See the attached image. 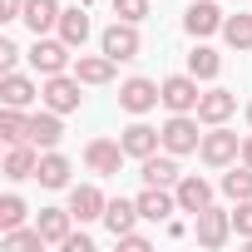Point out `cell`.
<instances>
[{
    "instance_id": "obj_28",
    "label": "cell",
    "mask_w": 252,
    "mask_h": 252,
    "mask_svg": "<svg viewBox=\"0 0 252 252\" xmlns=\"http://www.w3.org/2000/svg\"><path fill=\"white\" fill-rule=\"evenodd\" d=\"M218 69H222V55H218V50L198 45V50L188 55V74H193V79H218Z\"/></svg>"
},
{
    "instance_id": "obj_10",
    "label": "cell",
    "mask_w": 252,
    "mask_h": 252,
    "mask_svg": "<svg viewBox=\"0 0 252 252\" xmlns=\"http://www.w3.org/2000/svg\"><path fill=\"white\" fill-rule=\"evenodd\" d=\"M173 198H178V213H203V208H213V183L208 178H198V173H183L178 178V188H173Z\"/></svg>"
},
{
    "instance_id": "obj_8",
    "label": "cell",
    "mask_w": 252,
    "mask_h": 252,
    "mask_svg": "<svg viewBox=\"0 0 252 252\" xmlns=\"http://www.w3.org/2000/svg\"><path fill=\"white\" fill-rule=\"evenodd\" d=\"M40 99H45V109H55V114H74L79 109V74H50L45 79V89H40Z\"/></svg>"
},
{
    "instance_id": "obj_34",
    "label": "cell",
    "mask_w": 252,
    "mask_h": 252,
    "mask_svg": "<svg viewBox=\"0 0 252 252\" xmlns=\"http://www.w3.org/2000/svg\"><path fill=\"white\" fill-rule=\"evenodd\" d=\"M15 64H20V45H15V40H0V69L10 74Z\"/></svg>"
},
{
    "instance_id": "obj_20",
    "label": "cell",
    "mask_w": 252,
    "mask_h": 252,
    "mask_svg": "<svg viewBox=\"0 0 252 252\" xmlns=\"http://www.w3.org/2000/svg\"><path fill=\"white\" fill-rule=\"evenodd\" d=\"M35 168H40V149L25 139V144H10V154H5V178L10 183H20V178H35Z\"/></svg>"
},
{
    "instance_id": "obj_3",
    "label": "cell",
    "mask_w": 252,
    "mask_h": 252,
    "mask_svg": "<svg viewBox=\"0 0 252 252\" xmlns=\"http://www.w3.org/2000/svg\"><path fill=\"white\" fill-rule=\"evenodd\" d=\"M198 124H203L198 114H173L163 129H158V134H163V149H168V154H178V158H183V154H198V144H203Z\"/></svg>"
},
{
    "instance_id": "obj_27",
    "label": "cell",
    "mask_w": 252,
    "mask_h": 252,
    "mask_svg": "<svg viewBox=\"0 0 252 252\" xmlns=\"http://www.w3.org/2000/svg\"><path fill=\"white\" fill-rule=\"evenodd\" d=\"M0 139H5V144H25L30 139V114L25 109H0Z\"/></svg>"
},
{
    "instance_id": "obj_18",
    "label": "cell",
    "mask_w": 252,
    "mask_h": 252,
    "mask_svg": "<svg viewBox=\"0 0 252 252\" xmlns=\"http://www.w3.org/2000/svg\"><path fill=\"white\" fill-rule=\"evenodd\" d=\"M64 114H55V109H40V114H30V144L45 154V149H55L60 139H64V124H60Z\"/></svg>"
},
{
    "instance_id": "obj_16",
    "label": "cell",
    "mask_w": 252,
    "mask_h": 252,
    "mask_svg": "<svg viewBox=\"0 0 252 252\" xmlns=\"http://www.w3.org/2000/svg\"><path fill=\"white\" fill-rule=\"evenodd\" d=\"M35 94H40V84H35L30 74H20V69L0 74V104H10V109H30Z\"/></svg>"
},
{
    "instance_id": "obj_9",
    "label": "cell",
    "mask_w": 252,
    "mask_h": 252,
    "mask_svg": "<svg viewBox=\"0 0 252 252\" xmlns=\"http://www.w3.org/2000/svg\"><path fill=\"white\" fill-rule=\"evenodd\" d=\"M198 79L193 74H168L163 79V109L168 114H198Z\"/></svg>"
},
{
    "instance_id": "obj_37",
    "label": "cell",
    "mask_w": 252,
    "mask_h": 252,
    "mask_svg": "<svg viewBox=\"0 0 252 252\" xmlns=\"http://www.w3.org/2000/svg\"><path fill=\"white\" fill-rule=\"evenodd\" d=\"M20 15H25V0H0V20H5V25L20 20Z\"/></svg>"
},
{
    "instance_id": "obj_19",
    "label": "cell",
    "mask_w": 252,
    "mask_h": 252,
    "mask_svg": "<svg viewBox=\"0 0 252 252\" xmlns=\"http://www.w3.org/2000/svg\"><path fill=\"white\" fill-rule=\"evenodd\" d=\"M35 227L45 232V242H50V247H64V237L74 232V213H69V208H40Z\"/></svg>"
},
{
    "instance_id": "obj_36",
    "label": "cell",
    "mask_w": 252,
    "mask_h": 252,
    "mask_svg": "<svg viewBox=\"0 0 252 252\" xmlns=\"http://www.w3.org/2000/svg\"><path fill=\"white\" fill-rule=\"evenodd\" d=\"M60 252H94V237H89V232H69Z\"/></svg>"
},
{
    "instance_id": "obj_39",
    "label": "cell",
    "mask_w": 252,
    "mask_h": 252,
    "mask_svg": "<svg viewBox=\"0 0 252 252\" xmlns=\"http://www.w3.org/2000/svg\"><path fill=\"white\" fill-rule=\"evenodd\" d=\"M247 124H252V104H247Z\"/></svg>"
},
{
    "instance_id": "obj_14",
    "label": "cell",
    "mask_w": 252,
    "mask_h": 252,
    "mask_svg": "<svg viewBox=\"0 0 252 252\" xmlns=\"http://www.w3.org/2000/svg\"><path fill=\"white\" fill-rule=\"evenodd\" d=\"M104 208H109V198H104L94 183L69 188V213H74V222H99V218H104Z\"/></svg>"
},
{
    "instance_id": "obj_1",
    "label": "cell",
    "mask_w": 252,
    "mask_h": 252,
    "mask_svg": "<svg viewBox=\"0 0 252 252\" xmlns=\"http://www.w3.org/2000/svg\"><path fill=\"white\" fill-rule=\"evenodd\" d=\"M198 158H203L208 168H232V163L242 158V139H237L232 129H222V124H213V129L203 134V144H198Z\"/></svg>"
},
{
    "instance_id": "obj_33",
    "label": "cell",
    "mask_w": 252,
    "mask_h": 252,
    "mask_svg": "<svg viewBox=\"0 0 252 252\" xmlns=\"http://www.w3.org/2000/svg\"><path fill=\"white\" fill-rule=\"evenodd\" d=\"M114 15H119V20H134V25H139V20L149 15V0H114Z\"/></svg>"
},
{
    "instance_id": "obj_11",
    "label": "cell",
    "mask_w": 252,
    "mask_h": 252,
    "mask_svg": "<svg viewBox=\"0 0 252 252\" xmlns=\"http://www.w3.org/2000/svg\"><path fill=\"white\" fill-rule=\"evenodd\" d=\"M134 203H139L144 222H168V218L178 213V198H173V188H158V183H144V193H139Z\"/></svg>"
},
{
    "instance_id": "obj_21",
    "label": "cell",
    "mask_w": 252,
    "mask_h": 252,
    "mask_svg": "<svg viewBox=\"0 0 252 252\" xmlns=\"http://www.w3.org/2000/svg\"><path fill=\"white\" fill-rule=\"evenodd\" d=\"M60 15H64L60 0H25V15H20V20H25L35 35H50V30H60Z\"/></svg>"
},
{
    "instance_id": "obj_13",
    "label": "cell",
    "mask_w": 252,
    "mask_h": 252,
    "mask_svg": "<svg viewBox=\"0 0 252 252\" xmlns=\"http://www.w3.org/2000/svg\"><path fill=\"white\" fill-rule=\"evenodd\" d=\"M139 178H144V183H158V188H178V178H183V173H178V154H168V149H163V154H149V158L139 163Z\"/></svg>"
},
{
    "instance_id": "obj_2",
    "label": "cell",
    "mask_w": 252,
    "mask_h": 252,
    "mask_svg": "<svg viewBox=\"0 0 252 252\" xmlns=\"http://www.w3.org/2000/svg\"><path fill=\"white\" fill-rule=\"evenodd\" d=\"M99 50L109 55V60H139V50H144V40H139V25L134 20H114L104 35H99Z\"/></svg>"
},
{
    "instance_id": "obj_38",
    "label": "cell",
    "mask_w": 252,
    "mask_h": 252,
    "mask_svg": "<svg viewBox=\"0 0 252 252\" xmlns=\"http://www.w3.org/2000/svg\"><path fill=\"white\" fill-rule=\"evenodd\" d=\"M242 163H252V134L242 139Z\"/></svg>"
},
{
    "instance_id": "obj_30",
    "label": "cell",
    "mask_w": 252,
    "mask_h": 252,
    "mask_svg": "<svg viewBox=\"0 0 252 252\" xmlns=\"http://www.w3.org/2000/svg\"><path fill=\"white\" fill-rule=\"evenodd\" d=\"M222 40L232 50H252V15H227L222 20Z\"/></svg>"
},
{
    "instance_id": "obj_35",
    "label": "cell",
    "mask_w": 252,
    "mask_h": 252,
    "mask_svg": "<svg viewBox=\"0 0 252 252\" xmlns=\"http://www.w3.org/2000/svg\"><path fill=\"white\" fill-rule=\"evenodd\" d=\"M114 242H119L124 252H149V237H144V232H119Z\"/></svg>"
},
{
    "instance_id": "obj_12",
    "label": "cell",
    "mask_w": 252,
    "mask_h": 252,
    "mask_svg": "<svg viewBox=\"0 0 252 252\" xmlns=\"http://www.w3.org/2000/svg\"><path fill=\"white\" fill-rule=\"evenodd\" d=\"M222 10L213 5V0H193V5H188V15H183V30L193 35V40H203V35H218L222 30Z\"/></svg>"
},
{
    "instance_id": "obj_26",
    "label": "cell",
    "mask_w": 252,
    "mask_h": 252,
    "mask_svg": "<svg viewBox=\"0 0 252 252\" xmlns=\"http://www.w3.org/2000/svg\"><path fill=\"white\" fill-rule=\"evenodd\" d=\"M0 247H5V252H40L50 242H45L40 227H10V232H0Z\"/></svg>"
},
{
    "instance_id": "obj_7",
    "label": "cell",
    "mask_w": 252,
    "mask_h": 252,
    "mask_svg": "<svg viewBox=\"0 0 252 252\" xmlns=\"http://www.w3.org/2000/svg\"><path fill=\"white\" fill-rule=\"evenodd\" d=\"M69 50H74V45H64V40H45V35H35V50H30L35 74H40V79L64 74V69H69Z\"/></svg>"
},
{
    "instance_id": "obj_32",
    "label": "cell",
    "mask_w": 252,
    "mask_h": 252,
    "mask_svg": "<svg viewBox=\"0 0 252 252\" xmlns=\"http://www.w3.org/2000/svg\"><path fill=\"white\" fill-rule=\"evenodd\" d=\"M232 232H237V237H247V242H252V198H242V203H237V208H232Z\"/></svg>"
},
{
    "instance_id": "obj_24",
    "label": "cell",
    "mask_w": 252,
    "mask_h": 252,
    "mask_svg": "<svg viewBox=\"0 0 252 252\" xmlns=\"http://www.w3.org/2000/svg\"><path fill=\"white\" fill-rule=\"evenodd\" d=\"M69 173H74V168H69V158H64V154H55V149H45V154H40L35 178H40L45 188H69Z\"/></svg>"
},
{
    "instance_id": "obj_29",
    "label": "cell",
    "mask_w": 252,
    "mask_h": 252,
    "mask_svg": "<svg viewBox=\"0 0 252 252\" xmlns=\"http://www.w3.org/2000/svg\"><path fill=\"white\" fill-rule=\"evenodd\" d=\"M222 193H227L232 203L252 198V163H237V168H227V173H222Z\"/></svg>"
},
{
    "instance_id": "obj_5",
    "label": "cell",
    "mask_w": 252,
    "mask_h": 252,
    "mask_svg": "<svg viewBox=\"0 0 252 252\" xmlns=\"http://www.w3.org/2000/svg\"><path fill=\"white\" fill-rule=\"evenodd\" d=\"M124 158H129V154H124L119 139H89V144H84V168L99 173V178H114V173L124 168Z\"/></svg>"
},
{
    "instance_id": "obj_15",
    "label": "cell",
    "mask_w": 252,
    "mask_h": 252,
    "mask_svg": "<svg viewBox=\"0 0 252 252\" xmlns=\"http://www.w3.org/2000/svg\"><path fill=\"white\" fill-rule=\"evenodd\" d=\"M119 144H124V154H129V158H149V154H158L163 149V134L158 129H149V124H129V129H124L119 134Z\"/></svg>"
},
{
    "instance_id": "obj_17",
    "label": "cell",
    "mask_w": 252,
    "mask_h": 252,
    "mask_svg": "<svg viewBox=\"0 0 252 252\" xmlns=\"http://www.w3.org/2000/svg\"><path fill=\"white\" fill-rule=\"evenodd\" d=\"M232 114H237V94L232 89H208L198 99V119L208 124V129H213V124H227Z\"/></svg>"
},
{
    "instance_id": "obj_6",
    "label": "cell",
    "mask_w": 252,
    "mask_h": 252,
    "mask_svg": "<svg viewBox=\"0 0 252 252\" xmlns=\"http://www.w3.org/2000/svg\"><path fill=\"white\" fill-rule=\"evenodd\" d=\"M193 237H198V247H227V237H232V213H227V208H203V213L193 218Z\"/></svg>"
},
{
    "instance_id": "obj_22",
    "label": "cell",
    "mask_w": 252,
    "mask_h": 252,
    "mask_svg": "<svg viewBox=\"0 0 252 252\" xmlns=\"http://www.w3.org/2000/svg\"><path fill=\"white\" fill-rule=\"evenodd\" d=\"M144 213H139V203L134 198H109V208H104V227L119 237V232H134V222H139Z\"/></svg>"
},
{
    "instance_id": "obj_25",
    "label": "cell",
    "mask_w": 252,
    "mask_h": 252,
    "mask_svg": "<svg viewBox=\"0 0 252 252\" xmlns=\"http://www.w3.org/2000/svg\"><path fill=\"white\" fill-rule=\"evenodd\" d=\"M89 30H94V25H89V10H79V5H74V10H64V15H60V40H64V45H74V50H79V45L89 40Z\"/></svg>"
},
{
    "instance_id": "obj_31",
    "label": "cell",
    "mask_w": 252,
    "mask_h": 252,
    "mask_svg": "<svg viewBox=\"0 0 252 252\" xmlns=\"http://www.w3.org/2000/svg\"><path fill=\"white\" fill-rule=\"evenodd\" d=\"M20 222H25V198L20 193H5V198H0V232H10Z\"/></svg>"
},
{
    "instance_id": "obj_23",
    "label": "cell",
    "mask_w": 252,
    "mask_h": 252,
    "mask_svg": "<svg viewBox=\"0 0 252 252\" xmlns=\"http://www.w3.org/2000/svg\"><path fill=\"white\" fill-rule=\"evenodd\" d=\"M114 64H119V60H109V55L99 50V55H79V60H74V74H79V84H109V79H114Z\"/></svg>"
},
{
    "instance_id": "obj_4",
    "label": "cell",
    "mask_w": 252,
    "mask_h": 252,
    "mask_svg": "<svg viewBox=\"0 0 252 252\" xmlns=\"http://www.w3.org/2000/svg\"><path fill=\"white\" fill-rule=\"evenodd\" d=\"M158 104H163V84H154V79H144V74H134V79L119 84V109L149 114V109H158Z\"/></svg>"
}]
</instances>
